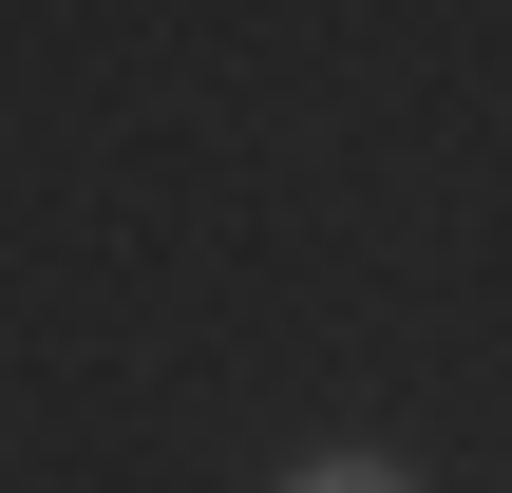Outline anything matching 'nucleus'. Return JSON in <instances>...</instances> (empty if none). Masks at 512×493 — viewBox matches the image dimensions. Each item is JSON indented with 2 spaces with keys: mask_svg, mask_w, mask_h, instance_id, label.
Listing matches in <instances>:
<instances>
[{
  "mask_svg": "<svg viewBox=\"0 0 512 493\" xmlns=\"http://www.w3.org/2000/svg\"><path fill=\"white\" fill-rule=\"evenodd\" d=\"M285 493H418V475H399V456H304Z\"/></svg>",
  "mask_w": 512,
  "mask_h": 493,
  "instance_id": "nucleus-1",
  "label": "nucleus"
}]
</instances>
